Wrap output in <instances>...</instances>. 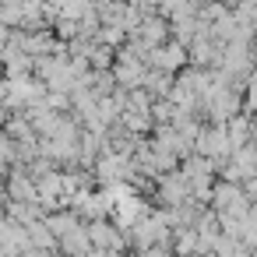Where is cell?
Segmentation results:
<instances>
[{"instance_id":"1","label":"cell","mask_w":257,"mask_h":257,"mask_svg":"<svg viewBox=\"0 0 257 257\" xmlns=\"http://www.w3.org/2000/svg\"><path fill=\"white\" fill-rule=\"evenodd\" d=\"M8 197H15V201H36V180L29 173H15L11 183H8Z\"/></svg>"},{"instance_id":"2","label":"cell","mask_w":257,"mask_h":257,"mask_svg":"<svg viewBox=\"0 0 257 257\" xmlns=\"http://www.w3.org/2000/svg\"><path fill=\"white\" fill-rule=\"evenodd\" d=\"M74 36H78V22H74V18H60V15H57V39H60V43H67V39H74Z\"/></svg>"}]
</instances>
